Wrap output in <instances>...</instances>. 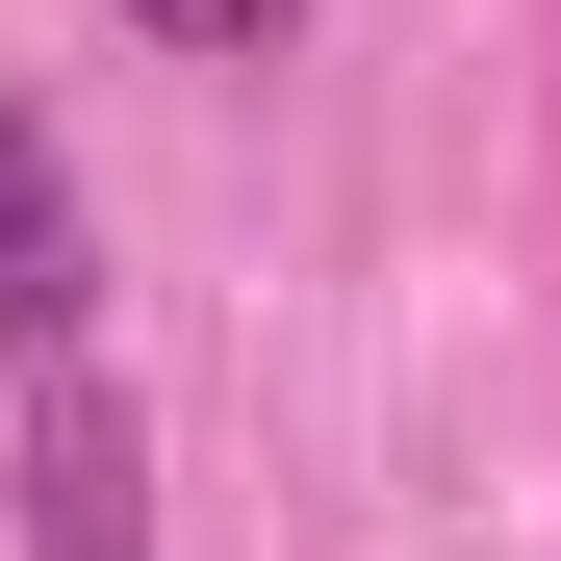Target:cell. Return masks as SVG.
I'll return each mask as SVG.
<instances>
[{"label":"cell","mask_w":561,"mask_h":561,"mask_svg":"<svg viewBox=\"0 0 561 561\" xmlns=\"http://www.w3.org/2000/svg\"><path fill=\"white\" fill-rule=\"evenodd\" d=\"M26 561H153V434H128L103 357L26 383Z\"/></svg>","instance_id":"obj_1"},{"label":"cell","mask_w":561,"mask_h":561,"mask_svg":"<svg viewBox=\"0 0 561 561\" xmlns=\"http://www.w3.org/2000/svg\"><path fill=\"white\" fill-rule=\"evenodd\" d=\"M128 26H153V51H280L307 0H128Z\"/></svg>","instance_id":"obj_3"},{"label":"cell","mask_w":561,"mask_h":561,"mask_svg":"<svg viewBox=\"0 0 561 561\" xmlns=\"http://www.w3.org/2000/svg\"><path fill=\"white\" fill-rule=\"evenodd\" d=\"M103 332V230H77V153H51V103H0V357H51Z\"/></svg>","instance_id":"obj_2"}]
</instances>
